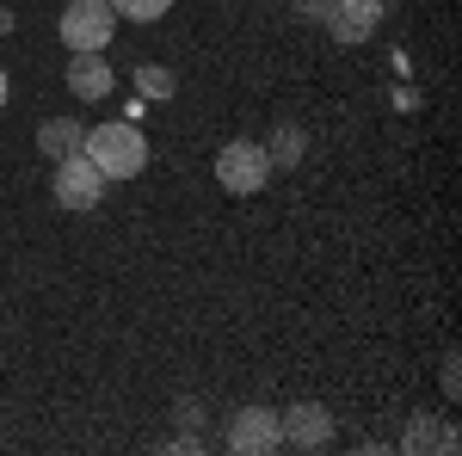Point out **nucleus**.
<instances>
[{"mask_svg":"<svg viewBox=\"0 0 462 456\" xmlns=\"http://www.w3.org/2000/svg\"><path fill=\"white\" fill-rule=\"evenodd\" d=\"M62 80H69V93L80 99V106H99V99L117 93V69L106 62V50H69Z\"/></svg>","mask_w":462,"mask_h":456,"instance_id":"5","label":"nucleus"},{"mask_svg":"<svg viewBox=\"0 0 462 456\" xmlns=\"http://www.w3.org/2000/svg\"><path fill=\"white\" fill-rule=\"evenodd\" d=\"M296 19H309V25H320V19H327V0H296Z\"/></svg>","mask_w":462,"mask_h":456,"instance_id":"15","label":"nucleus"},{"mask_svg":"<svg viewBox=\"0 0 462 456\" xmlns=\"http://www.w3.org/2000/svg\"><path fill=\"white\" fill-rule=\"evenodd\" d=\"M56 32H62L69 50H111V37H117V13H111L106 0H69L62 19H56Z\"/></svg>","mask_w":462,"mask_h":456,"instance_id":"4","label":"nucleus"},{"mask_svg":"<svg viewBox=\"0 0 462 456\" xmlns=\"http://www.w3.org/2000/svg\"><path fill=\"white\" fill-rule=\"evenodd\" d=\"M278 432H284V444H296V451H320V444H333V414L320 401H296V407L278 414Z\"/></svg>","mask_w":462,"mask_h":456,"instance_id":"8","label":"nucleus"},{"mask_svg":"<svg viewBox=\"0 0 462 456\" xmlns=\"http://www.w3.org/2000/svg\"><path fill=\"white\" fill-rule=\"evenodd\" d=\"M80 142H87V124L80 117H50L37 130V154L43 161H69V154H80Z\"/></svg>","mask_w":462,"mask_h":456,"instance_id":"9","label":"nucleus"},{"mask_svg":"<svg viewBox=\"0 0 462 456\" xmlns=\"http://www.w3.org/2000/svg\"><path fill=\"white\" fill-rule=\"evenodd\" d=\"M13 25H19V19H13V13H6V6H0V37L13 32Z\"/></svg>","mask_w":462,"mask_h":456,"instance_id":"18","label":"nucleus"},{"mask_svg":"<svg viewBox=\"0 0 462 456\" xmlns=\"http://www.w3.org/2000/svg\"><path fill=\"white\" fill-rule=\"evenodd\" d=\"M284 444V432H278V407H241V414H228V451L235 456H265Z\"/></svg>","mask_w":462,"mask_h":456,"instance_id":"6","label":"nucleus"},{"mask_svg":"<svg viewBox=\"0 0 462 456\" xmlns=\"http://www.w3.org/2000/svg\"><path fill=\"white\" fill-rule=\"evenodd\" d=\"M302 154H309V136H302V124H278L272 142H265V161H272V173H290V167H302Z\"/></svg>","mask_w":462,"mask_h":456,"instance_id":"10","label":"nucleus"},{"mask_svg":"<svg viewBox=\"0 0 462 456\" xmlns=\"http://www.w3.org/2000/svg\"><path fill=\"white\" fill-rule=\"evenodd\" d=\"M401 451H444V425L431 420V414H413V425H407V438H401Z\"/></svg>","mask_w":462,"mask_h":456,"instance_id":"11","label":"nucleus"},{"mask_svg":"<svg viewBox=\"0 0 462 456\" xmlns=\"http://www.w3.org/2000/svg\"><path fill=\"white\" fill-rule=\"evenodd\" d=\"M383 13H389L383 0H327V19L320 25H327L333 43H370L376 25H383Z\"/></svg>","mask_w":462,"mask_h":456,"instance_id":"7","label":"nucleus"},{"mask_svg":"<svg viewBox=\"0 0 462 456\" xmlns=\"http://www.w3.org/2000/svg\"><path fill=\"white\" fill-rule=\"evenodd\" d=\"M167 451H179V456H198V451H204V438H198V432H179V438L167 444Z\"/></svg>","mask_w":462,"mask_h":456,"instance_id":"16","label":"nucleus"},{"mask_svg":"<svg viewBox=\"0 0 462 456\" xmlns=\"http://www.w3.org/2000/svg\"><path fill=\"white\" fill-rule=\"evenodd\" d=\"M117 19H130V25H154V19H167V6L173 0H106Z\"/></svg>","mask_w":462,"mask_h":456,"instance_id":"12","label":"nucleus"},{"mask_svg":"<svg viewBox=\"0 0 462 456\" xmlns=\"http://www.w3.org/2000/svg\"><path fill=\"white\" fill-rule=\"evenodd\" d=\"M216 185L222 191H235V198H259L265 185H272V161H265V142H228L222 154H216Z\"/></svg>","mask_w":462,"mask_h":456,"instance_id":"2","label":"nucleus"},{"mask_svg":"<svg viewBox=\"0 0 462 456\" xmlns=\"http://www.w3.org/2000/svg\"><path fill=\"white\" fill-rule=\"evenodd\" d=\"M6 99H13V80H6V69H0V111H6Z\"/></svg>","mask_w":462,"mask_h":456,"instance_id":"17","label":"nucleus"},{"mask_svg":"<svg viewBox=\"0 0 462 456\" xmlns=\"http://www.w3.org/2000/svg\"><path fill=\"white\" fill-rule=\"evenodd\" d=\"M179 425L198 432V425H204V407H198V401H179Z\"/></svg>","mask_w":462,"mask_h":456,"instance_id":"14","label":"nucleus"},{"mask_svg":"<svg viewBox=\"0 0 462 456\" xmlns=\"http://www.w3.org/2000/svg\"><path fill=\"white\" fill-rule=\"evenodd\" d=\"M383 6H394V0H383Z\"/></svg>","mask_w":462,"mask_h":456,"instance_id":"19","label":"nucleus"},{"mask_svg":"<svg viewBox=\"0 0 462 456\" xmlns=\"http://www.w3.org/2000/svg\"><path fill=\"white\" fill-rule=\"evenodd\" d=\"M136 87H143L148 99H167V93H173V74L161 69V62H143V69H136Z\"/></svg>","mask_w":462,"mask_h":456,"instance_id":"13","label":"nucleus"},{"mask_svg":"<svg viewBox=\"0 0 462 456\" xmlns=\"http://www.w3.org/2000/svg\"><path fill=\"white\" fill-rule=\"evenodd\" d=\"M56 173H50V191H56V204L69 216H93L99 210V198H106V173L87 161V154H69V161H50Z\"/></svg>","mask_w":462,"mask_h":456,"instance_id":"3","label":"nucleus"},{"mask_svg":"<svg viewBox=\"0 0 462 456\" xmlns=\"http://www.w3.org/2000/svg\"><path fill=\"white\" fill-rule=\"evenodd\" d=\"M80 154L106 173V185H117V179H136L148 167V136H143L136 117H111V124H93L87 130Z\"/></svg>","mask_w":462,"mask_h":456,"instance_id":"1","label":"nucleus"}]
</instances>
